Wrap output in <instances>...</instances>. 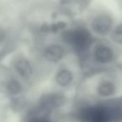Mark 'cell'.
<instances>
[{
	"instance_id": "obj_1",
	"label": "cell",
	"mask_w": 122,
	"mask_h": 122,
	"mask_svg": "<svg viewBox=\"0 0 122 122\" xmlns=\"http://www.w3.org/2000/svg\"><path fill=\"white\" fill-rule=\"evenodd\" d=\"M59 40L72 52L81 57L86 56L91 50L96 37L91 33L86 25H70L59 35Z\"/></svg>"
},
{
	"instance_id": "obj_2",
	"label": "cell",
	"mask_w": 122,
	"mask_h": 122,
	"mask_svg": "<svg viewBox=\"0 0 122 122\" xmlns=\"http://www.w3.org/2000/svg\"><path fill=\"white\" fill-rule=\"evenodd\" d=\"M116 47L110 42H100L97 40L94 42L89 52L83 57L87 58L92 66L89 75L106 71L115 63L117 58Z\"/></svg>"
},
{
	"instance_id": "obj_3",
	"label": "cell",
	"mask_w": 122,
	"mask_h": 122,
	"mask_svg": "<svg viewBox=\"0 0 122 122\" xmlns=\"http://www.w3.org/2000/svg\"><path fill=\"white\" fill-rule=\"evenodd\" d=\"M117 22L113 15L106 9H95L91 11L86 22V26L96 38L108 37Z\"/></svg>"
},
{
	"instance_id": "obj_4",
	"label": "cell",
	"mask_w": 122,
	"mask_h": 122,
	"mask_svg": "<svg viewBox=\"0 0 122 122\" xmlns=\"http://www.w3.org/2000/svg\"><path fill=\"white\" fill-rule=\"evenodd\" d=\"M78 73L76 68L71 67L64 62L57 66L52 74L53 87L70 93L78 84Z\"/></svg>"
},
{
	"instance_id": "obj_5",
	"label": "cell",
	"mask_w": 122,
	"mask_h": 122,
	"mask_svg": "<svg viewBox=\"0 0 122 122\" xmlns=\"http://www.w3.org/2000/svg\"><path fill=\"white\" fill-rule=\"evenodd\" d=\"M69 50L60 40L50 42L42 50V57L46 63L50 65L59 66L67 58Z\"/></svg>"
},
{
	"instance_id": "obj_6",
	"label": "cell",
	"mask_w": 122,
	"mask_h": 122,
	"mask_svg": "<svg viewBox=\"0 0 122 122\" xmlns=\"http://www.w3.org/2000/svg\"><path fill=\"white\" fill-rule=\"evenodd\" d=\"M32 103V101L25 94L10 97L7 109L10 113L20 116L28 109Z\"/></svg>"
},
{
	"instance_id": "obj_7",
	"label": "cell",
	"mask_w": 122,
	"mask_h": 122,
	"mask_svg": "<svg viewBox=\"0 0 122 122\" xmlns=\"http://www.w3.org/2000/svg\"><path fill=\"white\" fill-rule=\"evenodd\" d=\"M15 70L18 76L25 81H30L34 77V68L26 57H20L15 63Z\"/></svg>"
},
{
	"instance_id": "obj_8",
	"label": "cell",
	"mask_w": 122,
	"mask_h": 122,
	"mask_svg": "<svg viewBox=\"0 0 122 122\" xmlns=\"http://www.w3.org/2000/svg\"><path fill=\"white\" fill-rule=\"evenodd\" d=\"M5 90L10 97L24 94L25 87L21 81L16 78H10L5 82Z\"/></svg>"
},
{
	"instance_id": "obj_9",
	"label": "cell",
	"mask_w": 122,
	"mask_h": 122,
	"mask_svg": "<svg viewBox=\"0 0 122 122\" xmlns=\"http://www.w3.org/2000/svg\"><path fill=\"white\" fill-rule=\"evenodd\" d=\"M108 40L116 47H122V21L116 24Z\"/></svg>"
},
{
	"instance_id": "obj_10",
	"label": "cell",
	"mask_w": 122,
	"mask_h": 122,
	"mask_svg": "<svg viewBox=\"0 0 122 122\" xmlns=\"http://www.w3.org/2000/svg\"><path fill=\"white\" fill-rule=\"evenodd\" d=\"M10 98V96L6 92L5 88H0V111H8L7 107H8Z\"/></svg>"
},
{
	"instance_id": "obj_11",
	"label": "cell",
	"mask_w": 122,
	"mask_h": 122,
	"mask_svg": "<svg viewBox=\"0 0 122 122\" xmlns=\"http://www.w3.org/2000/svg\"><path fill=\"white\" fill-rule=\"evenodd\" d=\"M12 51H13V49L12 48V47H10V46L2 49L1 50H0V60L4 59Z\"/></svg>"
},
{
	"instance_id": "obj_12",
	"label": "cell",
	"mask_w": 122,
	"mask_h": 122,
	"mask_svg": "<svg viewBox=\"0 0 122 122\" xmlns=\"http://www.w3.org/2000/svg\"><path fill=\"white\" fill-rule=\"evenodd\" d=\"M6 36H7L6 32L3 29L0 28V43H2L5 40Z\"/></svg>"
},
{
	"instance_id": "obj_13",
	"label": "cell",
	"mask_w": 122,
	"mask_h": 122,
	"mask_svg": "<svg viewBox=\"0 0 122 122\" xmlns=\"http://www.w3.org/2000/svg\"><path fill=\"white\" fill-rule=\"evenodd\" d=\"M0 122H2V121H0Z\"/></svg>"
}]
</instances>
